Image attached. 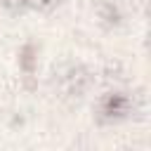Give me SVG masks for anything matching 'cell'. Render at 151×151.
<instances>
[{"instance_id":"obj_1","label":"cell","mask_w":151,"mask_h":151,"mask_svg":"<svg viewBox=\"0 0 151 151\" xmlns=\"http://www.w3.org/2000/svg\"><path fill=\"white\" fill-rule=\"evenodd\" d=\"M127 111H130V99H127L125 94H120V92L109 94V97L101 101V113H104L106 118H120V116H125Z\"/></svg>"},{"instance_id":"obj_2","label":"cell","mask_w":151,"mask_h":151,"mask_svg":"<svg viewBox=\"0 0 151 151\" xmlns=\"http://www.w3.org/2000/svg\"><path fill=\"white\" fill-rule=\"evenodd\" d=\"M21 66L26 71H33V47L31 45H26L24 52H21Z\"/></svg>"},{"instance_id":"obj_3","label":"cell","mask_w":151,"mask_h":151,"mask_svg":"<svg viewBox=\"0 0 151 151\" xmlns=\"http://www.w3.org/2000/svg\"><path fill=\"white\" fill-rule=\"evenodd\" d=\"M57 0H31V5L33 7H52Z\"/></svg>"}]
</instances>
